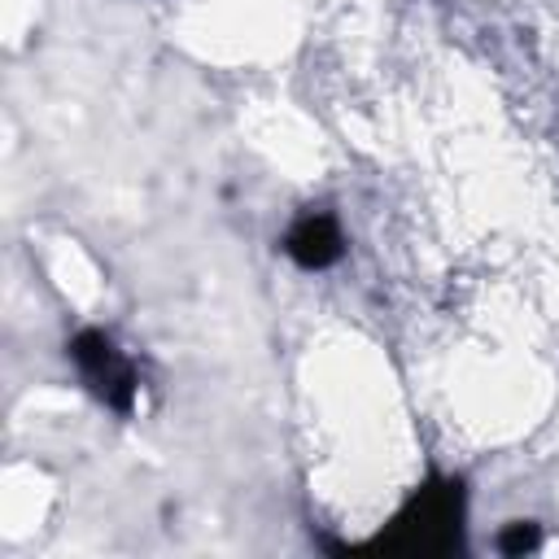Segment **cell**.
<instances>
[{
    "mask_svg": "<svg viewBox=\"0 0 559 559\" xmlns=\"http://www.w3.org/2000/svg\"><path fill=\"white\" fill-rule=\"evenodd\" d=\"M537 542H542V533H537V524H533V520H511V524L498 533V550H502V555L537 550Z\"/></svg>",
    "mask_w": 559,
    "mask_h": 559,
    "instance_id": "cell-4",
    "label": "cell"
},
{
    "mask_svg": "<svg viewBox=\"0 0 559 559\" xmlns=\"http://www.w3.org/2000/svg\"><path fill=\"white\" fill-rule=\"evenodd\" d=\"M463 511L467 493L459 476H428L411 489L397 515L362 546L371 555H411V559H441L463 550Z\"/></svg>",
    "mask_w": 559,
    "mask_h": 559,
    "instance_id": "cell-1",
    "label": "cell"
},
{
    "mask_svg": "<svg viewBox=\"0 0 559 559\" xmlns=\"http://www.w3.org/2000/svg\"><path fill=\"white\" fill-rule=\"evenodd\" d=\"M66 349H70L79 376L87 380V389H92L105 406H114V411L127 415L131 402H135V371H131V362L114 349V341H109L105 332H96V328H83V332H74V341H70Z\"/></svg>",
    "mask_w": 559,
    "mask_h": 559,
    "instance_id": "cell-2",
    "label": "cell"
},
{
    "mask_svg": "<svg viewBox=\"0 0 559 559\" xmlns=\"http://www.w3.org/2000/svg\"><path fill=\"white\" fill-rule=\"evenodd\" d=\"M284 253H288L301 271H323V266L341 262L345 236H341V227H336V218H332L328 210H310V214H301V218L288 227Z\"/></svg>",
    "mask_w": 559,
    "mask_h": 559,
    "instance_id": "cell-3",
    "label": "cell"
}]
</instances>
